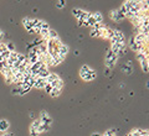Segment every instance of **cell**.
Instances as JSON below:
<instances>
[{
    "mask_svg": "<svg viewBox=\"0 0 149 136\" xmlns=\"http://www.w3.org/2000/svg\"><path fill=\"white\" fill-rule=\"evenodd\" d=\"M30 118L34 119V113H32V111H30Z\"/></svg>",
    "mask_w": 149,
    "mask_h": 136,
    "instance_id": "34",
    "label": "cell"
},
{
    "mask_svg": "<svg viewBox=\"0 0 149 136\" xmlns=\"http://www.w3.org/2000/svg\"><path fill=\"white\" fill-rule=\"evenodd\" d=\"M22 26L25 27V30H27V31H30V30H32V19H30V17H24L22 19Z\"/></svg>",
    "mask_w": 149,
    "mask_h": 136,
    "instance_id": "11",
    "label": "cell"
},
{
    "mask_svg": "<svg viewBox=\"0 0 149 136\" xmlns=\"http://www.w3.org/2000/svg\"><path fill=\"white\" fill-rule=\"evenodd\" d=\"M4 39V31L0 29V42H1V40Z\"/></svg>",
    "mask_w": 149,
    "mask_h": 136,
    "instance_id": "31",
    "label": "cell"
},
{
    "mask_svg": "<svg viewBox=\"0 0 149 136\" xmlns=\"http://www.w3.org/2000/svg\"><path fill=\"white\" fill-rule=\"evenodd\" d=\"M80 77L83 79V81L91 82V81H93V79H96L97 73H96V71L91 69L87 64H83L80 68Z\"/></svg>",
    "mask_w": 149,
    "mask_h": 136,
    "instance_id": "1",
    "label": "cell"
},
{
    "mask_svg": "<svg viewBox=\"0 0 149 136\" xmlns=\"http://www.w3.org/2000/svg\"><path fill=\"white\" fill-rule=\"evenodd\" d=\"M0 136H14L11 133H4V134H1Z\"/></svg>",
    "mask_w": 149,
    "mask_h": 136,
    "instance_id": "32",
    "label": "cell"
},
{
    "mask_svg": "<svg viewBox=\"0 0 149 136\" xmlns=\"http://www.w3.org/2000/svg\"><path fill=\"white\" fill-rule=\"evenodd\" d=\"M40 125H41V121H40L39 119H35V120L31 123V125H30V128H29V129H35V130H37Z\"/></svg>",
    "mask_w": 149,
    "mask_h": 136,
    "instance_id": "23",
    "label": "cell"
},
{
    "mask_svg": "<svg viewBox=\"0 0 149 136\" xmlns=\"http://www.w3.org/2000/svg\"><path fill=\"white\" fill-rule=\"evenodd\" d=\"M20 88L22 89V90H24V93H25V94H27V93H29V92L31 90V89H32V87H31V86H29V84H27V83H24V82L21 83Z\"/></svg>",
    "mask_w": 149,
    "mask_h": 136,
    "instance_id": "21",
    "label": "cell"
},
{
    "mask_svg": "<svg viewBox=\"0 0 149 136\" xmlns=\"http://www.w3.org/2000/svg\"><path fill=\"white\" fill-rule=\"evenodd\" d=\"M120 71H122L124 74H132L133 72V64H132V61H128L125 64H122L120 66Z\"/></svg>",
    "mask_w": 149,
    "mask_h": 136,
    "instance_id": "8",
    "label": "cell"
},
{
    "mask_svg": "<svg viewBox=\"0 0 149 136\" xmlns=\"http://www.w3.org/2000/svg\"><path fill=\"white\" fill-rule=\"evenodd\" d=\"M82 12H83L82 9H78V8H74V9H72V15H73L74 17H76L77 20H80V19H81Z\"/></svg>",
    "mask_w": 149,
    "mask_h": 136,
    "instance_id": "16",
    "label": "cell"
},
{
    "mask_svg": "<svg viewBox=\"0 0 149 136\" xmlns=\"http://www.w3.org/2000/svg\"><path fill=\"white\" fill-rule=\"evenodd\" d=\"M50 129H51V126L45 125V124H41V125L39 126V129H37V131H39L40 134H42V133H47Z\"/></svg>",
    "mask_w": 149,
    "mask_h": 136,
    "instance_id": "20",
    "label": "cell"
},
{
    "mask_svg": "<svg viewBox=\"0 0 149 136\" xmlns=\"http://www.w3.org/2000/svg\"><path fill=\"white\" fill-rule=\"evenodd\" d=\"M56 39H58V34L55 30L50 29V31H49V40H56Z\"/></svg>",
    "mask_w": 149,
    "mask_h": 136,
    "instance_id": "22",
    "label": "cell"
},
{
    "mask_svg": "<svg viewBox=\"0 0 149 136\" xmlns=\"http://www.w3.org/2000/svg\"><path fill=\"white\" fill-rule=\"evenodd\" d=\"M5 45H6V50L9 52H14V51H15V45H14L13 42H8Z\"/></svg>",
    "mask_w": 149,
    "mask_h": 136,
    "instance_id": "25",
    "label": "cell"
},
{
    "mask_svg": "<svg viewBox=\"0 0 149 136\" xmlns=\"http://www.w3.org/2000/svg\"><path fill=\"white\" fill-rule=\"evenodd\" d=\"M92 17L95 19V21H96V24H102V21H103V16H102V14L101 12H92Z\"/></svg>",
    "mask_w": 149,
    "mask_h": 136,
    "instance_id": "14",
    "label": "cell"
},
{
    "mask_svg": "<svg viewBox=\"0 0 149 136\" xmlns=\"http://www.w3.org/2000/svg\"><path fill=\"white\" fill-rule=\"evenodd\" d=\"M9 128H10V124H9L8 120H5V119H1V120H0V134L8 133Z\"/></svg>",
    "mask_w": 149,
    "mask_h": 136,
    "instance_id": "10",
    "label": "cell"
},
{
    "mask_svg": "<svg viewBox=\"0 0 149 136\" xmlns=\"http://www.w3.org/2000/svg\"><path fill=\"white\" fill-rule=\"evenodd\" d=\"M104 76H107V77H109L111 76V69L109 68H104Z\"/></svg>",
    "mask_w": 149,
    "mask_h": 136,
    "instance_id": "29",
    "label": "cell"
},
{
    "mask_svg": "<svg viewBox=\"0 0 149 136\" xmlns=\"http://www.w3.org/2000/svg\"><path fill=\"white\" fill-rule=\"evenodd\" d=\"M78 26H86V21H82V20H78Z\"/></svg>",
    "mask_w": 149,
    "mask_h": 136,
    "instance_id": "30",
    "label": "cell"
},
{
    "mask_svg": "<svg viewBox=\"0 0 149 136\" xmlns=\"http://www.w3.org/2000/svg\"><path fill=\"white\" fill-rule=\"evenodd\" d=\"M109 17H111V20H113L114 22H119V21H123L124 20V16L120 15V14L117 11V9H116V10H111Z\"/></svg>",
    "mask_w": 149,
    "mask_h": 136,
    "instance_id": "7",
    "label": "cell"
},
{
    "mask_svg": "<svg viewBox=\"0 0 149 136\" xmlns=\"http://www.w3.org/2000/svg\"><path fill=\"white\" fill-rule=\"evenodd\" d=\"M39 120L41 121V124H45V125H49V126L52 125V118H51V116L49 115V113L45 111V110H42L40 113Z\"/></svg>",
    "mask_w": 149,
    "mask_h": 136,
    "instance_id": "4",
    "label": "cell"
},
{
    "mask_svg": "<svg viewBox=\"0 0 149 136\" xmlns=\"http://www.w3.org/2000/svg\"><path fill=\"white\" fill-rule=\"evenodd\" d=\"M65 5H66V1H65V0H60V1H57V4H56L57 9H62V8H65Z\"/></svg>",
    "mask_w": 149,
    "mask_h": 136,
    "instance_id": "26",
    "label": "cell"
},
{
    "mask_svg": "<svg viewBox=\"0 0 149 136\" xmlns=\"http://www.w3.org/2000/svg\"><path fill=\"white\" fill-rule=\"evenodd\" d=\"M46 84H47V83H46V79L40 78V77H36V78H35L34 87H35L36 89H44ZM34 87H32V88H34Z\"/></svg>",
    "mask_w": 149,
    "mask_h": 136,
    "instance_id": "9",
    "label": "cell"
},
{
    "mask_svg": "<svg viewBox=\"0 0 149 136\" xmlns=\"http://www.w3.org/2000/svg\"><path fill=\"white\" fill-rule=\"evenodd\" d=\"M117 61H118V57L111 50H108V52L106 55V67L112 69L116 66V63H117Z\"/></svg>",
    "mask_w": 149,
    "mask_h": 136,
    "instance_id": "2",
    "label": "cell"
},
{
    "mask_svg": "<svg viewBox=\"0 0 149 136\" xmlns=\"http://www.w3.org/2000/svg\"><path fill=\"white\" fill-rule=\"evenodd\" d=\"M141 67H142V69H143V72L144 73H148L149 72V58H146V59H143V61H141Z\"/></svg>",
    "mask_w": 149,
    "mask_h": 136,
    "instance_id": "12",
    "label": "cell"
},
{
    "mask_svg": "<svg viewBox=\"0 0 149 136\" xmlns=\"http://www.w3.org/2000/svg\"><path fill=\"white\" fill-rule=\"evenodd\" d=\"M125 53H127V45L123 43V45H120V47H119V51H118V53H117V57H122V56H124Z\"/></svg>",
    "mask_w": 149,
    "mask_h": 136,
    "instance_id": "17",
    "label": "cell"
},
{
    "mask_svg": "<svg viewBox=\"0 0 149 136\" xmlns=\"http://www.w3.org/2000/svg\"><path fill=\"white\" fill-rule=\"evenodd\" d=\"M60 79H61V78H60L58 74H56V73H50V74H49V77L46 78V83L50 84V86L54 88V87L56 86V83H57Z\"/></svg>",
    "mask_w": 149,
    "mask_h": 136,
    "instance_id": "5",
    "label": "cell"
},
{
    "mask_svg": "<svg viewBox=\"0 0 149 136\" xmlns=\"http://www.w3.org/2000/svg\"><path fill=\"white\" fill-rule=\"evenodd\" d=\"M136 57H137V59L141 62V61H143V59H146V58H149V56L148 55H144V53H141V52H138V53H136Z\"/></svg>",
    "mask_w": 149,
    "mask_h": 136,
    "instance_id": "24",
    "label": "cell"
},
{
    "mask_svg": "<svg viewBox=\"0 0 149 136\" xmlns=\"http://www.w3.org/2000/svg\"><path fill=\"white\" fill-rule=\"evenodd\" d=\"M91 136H102V134H100V133H92Z\"/></svg>",
    "mask_w": 149,
    "mask_h": 136,
    "instance_id": "33",
    "label": "cell"
},
{
    "mask_svg": "<svg viewBox=\"0 0 149 136\" xmlns=\"http://www.w3.org/2000/svg\"><path fill=\"white\" fill-rule=\"evenodd\" d=\"M11 94H13V95H20V97H24V95H25V93H24V90H22L20 87H14V88L11 89Z\"/></svg>",
    "mask_w": 149,
    "mask_h": 136,
    "instance_id": "15",
    "label": "cell"
},
{
    "mask_svg": "<svg viewBox=\"0 0 149 136\" xmlns=\"http://www.w3.org/2000/svg\"><path fill=\"white\" fill-rule=\"evenodd\" d=\"M90 36L95 37V39H97V37H102V30H93V29H91Z\"/></svg>",
    "mask_w": 149,
    "mask_h": 136,
    "instance_id": "18",
    "label": "cell"
},
{
    "mask_svg": "<svg viewBox=\"0 0 149 136\" xmlns=\"http://www.w3.org/2000/svg\"><path fill=\"white\" fill-rule=\"evenodd\" d=\"M111 42H118V43H124L125 42V36L122 31L119 30H113V39L111 40Z\"/></svg>",
    "mask_w": 149,
    "mask_h": 136,
    "instance_id": "3",
    "label": "cell"
},
{
    "mask_svg": "<svg viewBox=\"0 0 149 136\" xmlns=\"http://www.w3.org/2000/svg\"><path fill=\"white\" fill-rule=\"evenodd\" d=\"M29 131H30V136H39L40 135L39 131L35 130V129H29Z\"/></svg>",
    "mask_w": 149,
    "mask_h": 136,
    "instance_id": "27",
    "label": "cell"
},
{
    "mask_svg": "<svg viewBox=\"0 0 149 136\" xmlns=\"http://www.w3.org/2000/svg\"><path fill=\"white\" fill-rule=\"evenodd\" d=\"M61 93H62V90H60V89H57V88H52L49 94L52 97V98H57V97H60V94H61Z\"/></svg>",
    "mask_w": 149,
    "mask_h": 136,
    "instance_id": "19",
    "label": "cell"
},
{
    "mask_svg": "<svg viewBox=\"0 0 149 136\" xmlns=\"http://www.w3.org/2000/svg\"><path fill=\"white\" fill-rule=\"evenodd\" d=\"M44 89H45V92H46V93H50V92H51V89H52V87H51L50 84H46Z\"/></svg>",
    "mask_w": 149,
    "mask_h": 136,
    "instance_id": "28",
    "label": "cell"
},
{
    "mask_svg": "<svg viewBox=\"0 0 149 136\" xmlns=\"http://www.w3.org/2000/svg\"><path fill=\"white\" fill-rule=\"evenodd\" d=\"M68 51H70V48H68V46L67 45H65V43H61L58 46V51H57V56L60 58H62V59H65L66 58V56H67V53H68Z\"/></svg>",
    "mask_w": 149,
    "mask_h": 136,
    "instance_id": "6",
    "label": "cell"
},
{
    "mask_svg": "<svg viewBox=\"0 0 149 136\" xmlns=\"http://www.w3.org/2000/svg\"><path fill=\"white\" fill-rule=\"evenodd\" d=\"M63 62L62 58H60L58 56H55V57H51V67H56V66L61 64Z\"/></svg>",
    "mask_w": 149,
    "mask_h": 136,
    "instance_id": "13",
    "label": "cell"
}]
</instances>
